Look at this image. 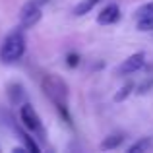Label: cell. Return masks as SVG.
Segmentation results:
<instances>
[{"instance_id": "6", "label": "cell", "mask_w": 153, "mask_h": 153, "mask_svg": "<svg viewBox=\"0 0 153 153\" xmlns=\"http://www.w3.org/2000/svg\"><path fill=\"white\" fill-rule=\"evenodd\" d=\"M120 19V8L118 4H107V6L101 10V14L97 16V23L99 25H112Z\"/></svg>"}, {"instance_id": "16", "label": "cell", "mask_w": 153, "mask_h": 153, "mask_svg": "<svg viewBox=\"0 0 153 153\" xmlns=\"http://www.w3.org/2000/svg\"><path fill=\"white\" fill-rule=\"evenodd\" d=\"M151 87H153V79H151V78H147L146 82H143L142 85L138 87V93H146V91H149Z\"/></svg>"}, {"instance_id": "13", "label": "cell", "mask_w": 153, "mask_h": 153, "mask_svg": "<svg viewBox=\"0 0 153 153\" xmlns=\"http://www.w3.org/2000/svg\"><path fill=\"white\" fill-rule=\"evenodd\" d=\"M136 27H138L140 31H153V14L149 16H143V18H138L136 19Z\"/></svg>"}, {"instance_id": "2", "label": "cell", "mask_w": 153, "mask_h": 153, "mask_svg": "<svg viewBox=\"0 0 153 153\" xmlns=\"http://www.w3.org/2000/svg\"><path fill=\"white\" fill-rule=\"evenodd\" d=\"M25 52V37L22 29H14L6 35V39L0 45V62L12 64L19 60Z\"/></svg>"}, {"instance_id": "4", "label": "cell", "mask_w": 153, "mask_h": 153, "mask_svg": "<svg viewBox=\"0 0 153 153\" xmlns=\"http://www.w3.org/2000/svg\"><path fill=\"white\" fill-rule=\"evenodd\" d=\"M19 120H22L23 128H25L27 132H33V134L45 138V128H43V122H41V118H39L37 111L33 108V105L23 103L22 107H19Z\"/></svg>"}, {"instance_id": "7", "label": "cell", "mask_w": 153, "mask_h": 153, "mask_svg": "<svg viewBox=\"0 0 153 153\" xmlns=\"http://www.w3.org/2000/svg\"><path fill=\"white\" fill-rule=\"evenodd\" d=\"M6 91H8V97H10L12 105H19L25 99V89L19 82H10L6 85Z\"/></svg>"}, {"instance_id": "15", "label": "cell", "mask_w": 153, "mask_h": 153, "mask_svg": "<svg viewBox=\"0 0 153 153\" xmlns=\"http://www.w3.org/2000/svg\"><path fill=\"white\" fill-rule=\"evenodd\" d=\"M66 64H68V68L79 66V54L78 52H68L66 54Z\"/></svg>"}, {"instance_id": "5", "label": "cell", "mask_w": 153, "mask_h": 153, "mask_svg": "<svg viewBox=\"0 0 153 153\" xmlns=\"http://www.w3.org/2000/svg\"><path fill=\"white\" fill-rule=\"evenodd\" d=\"M146 62H147L146 60V52L138 51V52H134V54H130L126 60H122V64L116 68V74H120V76L136 74V72H140L143 66H146Z\"/></svg>"}, {"instance_id": "11", "label": "cell", "mask_w": 153, "mask_h": 153, "mask_svg": "<svg viewBox=\"0 0 153 153\" xmlns=\"http://www.w3.org/2000/svg\"><path fill=\"white\" fill-rule=\"evenodd\" d=\"M149 147H151V138H147V136H146V138H140L138 142H134L126 151L128 153H142V151H147Z\"/></svg>"}, {"instance_id": "9", "label": "cell", "mask_w": 153, "mask_h": 153, "mask_svg": "<svg viewBox=\"0 0 153 153\" xmlns=\"http://www.w3.org/2000/svg\"><path fill=\"white\" fill-rule=\"evenodd\" d=\"M122 142H124V136L122 134H111V136H107V138L99 143V149H103V151L116 149V147L122 146Z\"/></svg>"}, {"instance_id": "3", "label": "cell", "mask_w": 153, "mask_h": 153, "mask_svg": "<svg viewBox=\"0 0 153 153\" xmlns=\"http://www.w3.org/2000/svg\"><path fill=\"white\" fill-rule=\"evenodd\" d=\"M49 2V0H29L22 6L19 10V27L22 29H29V27L37 25L43 18V10H41V4Z\"/></svg>"}, {"instance_id": "1", "label": "cell", "mask_w": 153, "mask_h": 153, "mask_svg": "<svg viewBox=\"0 0 153 153\" xmlns=\"http://www.w3.org/2000/svg\"><path fill=\"white\" fill-rule=\"evenodd\" d=\"M41 89L52 103L56 105L58 111L68 107V97H70V87L64 82V78L56 74H45L41 78Z\"/></svg>"}, {"instance_id": "17", "label": "cell", "mask_w": 153, "mask_h": 153, "mask_svg": "<svg viewBox=\"0 0 153 153\" xmlns=\"http://www.w3.org/2000/svg\"><path fill=\"white\" fill-rule=\"evenodd\" d=\"M14 151H16V153H23V151H27V149H25V147H16Z\"/></svg>"}, {"instance_id": "8", "label": "cell", "mask_w": 153, "mask_h": 153, "mask_svg": "<svg viewBox=\"0 0 153 153\" xmlns=\"http://www.w3.org/2000/svg\"><path fill=\"white\" fill-rule=\"evenodd\" d=\"M14 130H16V134L19 136V140L23 142V147H25L27 151H31V153H39V151H41V147H39L37 143L33 142V138H31V136L27 134V132L23 130V128H19V126H14Z\"/></svg>"}, {"instance_id": "10", "label": "cell", "mask_w": 153, "mask_h": 153, "mask_svg": "<svg viewBox=\"0 0 153 153\" xmlns=\"http://www.w3.org/2000/svg\"><path fill=\"white\" fill-rule=\"evenodd\" d=\"M101 2V0H82V2H78L74 6V16H85V14H89L91 10H93L97 4Z\"/></svg>"}, {"instance_id": "12", "label": "cell", "mask_w": 153, "mask_h": 153, "mask_svg": "<svg viewBox=\"0 0 153 153\" xmlns=\"http://www.w3.org/2000/svg\"><path fill=\"white\" fill-rule=\"evenodd\" d=\"M134 89H136L134 82H128V83H124V85H122V87H120V89L114 93V103H120V101H124V99H126V97H128V95H130Z\"/></svg>"}, {"instance_id": "14", "label": "cell", "mask_w": 153, "mask_h": 153, "mask_svg": "<svg viewBox=\"0 0 153 153\" xmlns=\"http://www.w3.org/2000/svg\"><path fill=\"white\" fill-rule=\"evenodd\" d=\"M149 14H153V2H146L136 10V19L143 18V16H149Z\"/></svg>"}]
</instances>
